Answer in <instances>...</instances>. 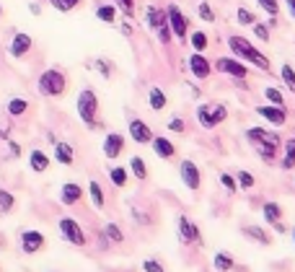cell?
<instances>
[{"instance_id": "obj_1", "label": "cell", "mask_w": 295, "mask_h": 272, "mask_svg": "<svg viewBox=\"0 0 295 272\" xmlns=\"http://www.w3.org/2000/svg\"><path fill=\"white\" fill-rule=\"evenodd\" d=\"M228 47H231V52L236 55V57H241V60H246V62H251V65H257L259 70H264V73H269L272 70V62H269V57L264 55V52H259L251 42H248L246 36H238V34H231L228 36Z\"/></svg>"}, {"instance_id": "obj_2", "label": "cell", "mask_w": 295, "mask_h": 272, "mask_svg": "<svg viewBox=\"0 0 295 272\" xmlns=\"http://www.w3.org/2000/svg\"><path fill=\"white\" fill-rule=\"evenodd\" d=\"M36 91L41 96H50V99H57L67 91V75L57 67H50V70H44L39 78H36Z\"/></svg>"}, {"instance_id": "obj_3", "label": "cell", "mask_w": 295, "mask_h": 272, "mask_svg": "<svg viewBox=\"0 0 295 272\" xmlns=\"http://www.w3.org/2000/svg\"><path fill=\"white\" fill-rule=\"evenodd\" d=\"M75 106H78V117L86 122V127H91V130H99L101 127V122H99V99H96V94L91 88L80 91Z\"/></svg>"}, {"instance_id": "obj_4", "label": "cell", "mask_w": 295, "mask_h": 272, "mask_svg": "<svg viewBox=\"0 0 295 272\" xmlns=\"http://www.w3.org/2000/svg\"><path fill=\"white\" fill-rule=\"evenodd\" d=\"M166 16H168V26H171V31H174V36L179 39V42H187L189 36V21H187V16L181 13V8L176 6V3H171L168 8H166Z\"/></svg>"}, {"instance_id": "obj_5", "label": "cell", "mask_w": 295, "mask_h": 272, "mask_svg": "<svg viewBox=\"0 0 295 272\" xmlns=\"http://www.w3.org/2000/svg\"><path fill=\"white\" fill-rule=\"evenodd\" d=\"M57 228H60V236L65 241H70L73 246H86V231H83V225L78 220H73V218H60Z\"/></svg>"}, {"instance_id": "obj_6", "label": "cell", "mask_w": 295, "mask_h": 272, "mask_svg": "<svg viewBox=\"0 0 295 272\" xmlns=\"http://www.w3.org/2000/svg\"><path fill=\"white\" fill-rule=\"evenodd\" d=\"M213 67H215V70H220V73H225V75H231V78H238V81H243L248 75V67L243 62L233 60V57H218Z\"/></svg>"}, {"instance_id": "obj_7", "label": "cell", "mask_w": 295, "mask_h": 272, "mask_svg": "<svg viewBox=\"0 0 295 272\" xmlns=\"http://www.w3.org/2000/svg\"><path fill=\"white\" fill-rule=\"evenodd\" d=\"M176 228H179V241H181V244H202V236H199L197 223L189 220L187 215H179Z\"/></svg>"}, {"instance_id": "obj_8", "label": "cell", "mask_w": 295, "mask_h": 272, "mask_svg": "<svg viewBox=\"0 0 295 272\" xmlns=\"http://www.w3.org/2000/svg\"><path fill=\"white\" fill-rule=\"evenodd\" d=\"M179 176H181V181H184V187H187V189H199V184H202L199 169H197V164H192V161H181V166H179Z\"/></svg>"}, {"instance_id": "obj_9", "label": "cell", "mask_w": 295, "mask_h": 272, "mask_svg": "<svg viewBox=\"0 0 295 272\" xmlns=\"http://www.w3.org/2000/svg\"><path fill=\"white\" fill-rule=\"evenodd\" d=\"M189 73H192L197 81H205V78H210V73H213V65H210V60L202 55V52H194V55L189 57Z\"/></svg>"}, {"instance_id": "obj_10", "label": "cell", "mask_w": 295, "mask_h": 272, "mask_svg": "<svg viewBox=\"0 0 295 272\" xmlns=\"http://www.w3.org/2000/svg\"><path fill=\"white\" fill-rule=\"evenodd\" d=\"M257 114L259 117H264L269 125H275V127H282L285 122H287V111H285V106H257Z\"/></svg>"}, {"instance_id": "obj_11", "label": "cell", "mask_w": 295, "mask_h": 272, "mask_svg": "<svg viewBox=\"0 0 295 272\" xmlns=\"http://www.w3.org/2000/svg\"><path fill=\"white\" fill-rule=\"evenodd\" d=\"M31 47H34V39L29 36V34H24V31H18L13 39H11V47H8V52L13 55V57H26L29 52H31Z\"/></svg>"}, {"instance_id": "obj_12", "label": "cell", "mask_w": 295, "mask_h": 272, "mask_svg": "<svg viewBox=\"0 0 295 272\" xmlns=\"http://www.w3.org/2000/svg\"><path fill=\"white\" fill-rule=\"evenodd\" d=\"M246 138L251 140V143H264V145H275V148L282 145V140L277 138L275 132L262 130V127H248V130H246Z\"/></svg>"}, {"instance_id": "obj_13", "label": "cell", "mask_w": 295, "mask_h": 272, "mask_svg": "<svg viewBox=\"0 0 295 272\" xmlns=\"http://www.w3.org/2000/svg\"><path fill=\"white\" fill-rule=\"evenodd\" d=\"M127 130H130V138H132L135 143H143V145H145V143H153V138H155L153 130H150L143 120H132Z\"/></svg>"}, {"instance_id": "obj_14", "label": "cell", "mask_w": 295, "mask_h": 272, "mask_svg": "<svg viewBox=\"0 0 295 272\" xmlns=\"http://www.w3.org/2000/svg\"><path fill=\"white\" fill-rule=\"evenodd\" d=\"M41 246H44V236L39 231H21V249L26 254H36Z\"/></svg>"}, {"instance_id": "obj_15", "label": "cell", "mask_w": 295, "mask_h": 272, "mask_svg": "<svg viewBox=\"0 0 295 272\" xmlns=\"http://www.w3.org/2000/svg\"><path fill=\"white\" fill-rule=\"evenodd\" d=\"M124 148V138L119 132H109L106 138H104V156L106 158H117Z\"/></svg>"}, {"instance_id": "obj_16", "label": "cell", "mask_w": 295, "mask_h": 272, "mask_svg": "<svg viewBox=\"0 0 295 272\" xmlns=\"http://www.w3.org/2000/svg\"><path fill=\"white\" fill-rule=\"evenodd\" d=\"M168 21V16H166V11H161V8H155V6H148L145 8V24H148V29H158V26H163Z\"/></svg>"}, {"instance_id": "obj_17", "label": "cell", "mask_w": 295, "mask_h": 272, "mask_svg": "<svg viewBox=\"0 0 295 272\" xmlns=\"http://www.w3.org/2000/svg\"><path fill=\"white\" fill-rule=\"evenodd\" d=\"M80 197H83V187L75 184V181H67V184L62 187V192H60V200L65 202V205H75Z\"/></svg>"}, {"instance_id": "obj_18", "label": "cell", "mask_w": 295, "mask_h": 272, "mask_svg": "<svg viewBox=\"0 0 295 272\" xmlns=\"http://www.w3.org/2000/svg\"><path fill=\"white\" fill-rule=\"evenodd\" d=\"M29 166H31V171H36V174L47 171V169H50V156L44 153L41 148L31 150V156H29Z\"/></svg>"}, {"instance_id": "obj_19", "label": "cell", "mask_w": 295, "mask_h": 272, "mask_svg": "<svg viewBox=\"0 0 295 272\" xmlns=\"http://www.w3.org/2000/svg\"><path fill=\"white\" fill-rule=\"evenodd\" d=\"M153 150L158 158H174L176 156V145L168 138H153Z\"/></svg>"}, {"instance_id": "obj_20", "label": "cell", "mask_w": 295, "mask_h": 272, "mask_svg": "<svg viewBox=\"0 0 295 272\" xmlns=\"http://www.w3.org/2000/svg\"><path fill=\"white\" fill-rule=\"evenodd\" d=\"M88 195H91V202H94V208H96V210H104L106 197H104V189H101V184H99L96 179H91V181H88Z\"/></svg>"}, {"instance_id": "obj_21", "label": "cell", "mask_w": 295, "mask_h": 272, "mask_svg": "<svg viewBox=\"0 0 295 272\" xmlns=\"http://www.w3.org/2000/svg\"><path fill=\"white\" fill-rule=\"evenodd\" d=\"M148 106L153 109V111H161L163 106H166V94L158 86H153L150 91H148Z\"/></svg>"}, {"instance_id": "obj_22", "label": "cell", "mask_w": 295, "mask_h": 272, "mask_svg": "<svg viewBox=\"0 0 295 272\" xmlns=\"http://www.w3.org/2000/svg\"><path fill=\"white\" fill-rule=\"evenodd\" d=\"M55 158H57L60 164H65V166H70V164L75 161L73 148L67 145V143H55Z\"/></svg>"}, {"instance_id": "obj_23", "label": "cell", "mask_w": 295, "mask_h": 272, "mask_svg": "<svg viewBox=\"0 0 295 272\" xmlns=\"http://www.w3.org/2000/svg\"><path fill=\"white\" fill-rule=\"evenodd\" d=\"M254 150H257V156L262 158L264 164H275V158H277V150H280V148H275V145H264V143H254Z\"/></svg>"}, {"instance_id": "obj_24", "label": "cell", "mask_w": 295, "mask_h": 272, "mask_svg": "<svg viewBox=\"0 0 295 272\" xmlns=\"http://www.w3.org/2000/svg\"><path fill=\"white\" fill-rule=\"evenodd\" d=\"M96 18L104 21V24H114V21H117V8L111 6V3H101L96 8Z\"/></svg>"}, {"instance_id": "obj_25", "label": "cell", "mask_w": 295, "mask_h": 272, "mask_svg": "<svg viewBox=\"0 0 295 272\" xmlns=\"http://www.w3.org/2000/svg\"><path fill=\"white\" fill-rule=\"evenodd\" d=\"M282 148H285L282 169H285V171H290V169L295 166V140H292V138H290V140H285V143H282Z\"/></svg>"}, {"instance_id": "obj_26", "label": "cell", "mask_w": 295, "mask_h": 272, "mask_svg": "<svg viewBox=\"0 0 295 272\" xmlns=\"http://www.w3.org/2000/svg\"><path fill=\"white\" fill-rule=\"evenodd\" d=\"M130 171H132L135 176H138L140 181H145V179H148V166H145V161H143L140 156L130 158Z\"/></svg>"}, {"instance_id": "obj_27", "label": "cell", "mask_w": 295, "mask_h": 272, "mask_svg": "<svg viewBox=\"0 0 295 272\" xmlns=\"http://www.w3.org/2000/svg\"><path fill=\"white\" fill-rule=\"evenodd\" d=\"M189 44L194 47V52H205V50L210 47V39H207L205 31H194V34L189 36Z\"/></svg>"}, {"instance_id": "obj_28", "label": "cell", "mask_w": 295, "mask_h": 272, "mask_svg": "<svg viewBox=\"0 0 295 272\" xmlns=\"http://www.w3.org/2000/svg\"><path fill=\"white\" fill-rule=\"evenodd\" d=\"M6 109H8V114H11V117H21V114H26L29 101H26V99H11Z\"/></svg>"}, {"instance_id": "obj_29", "label": "cell", "mask_w": 295, "mask_h": 272, "mask_svg": "<svg viewBox=\"0 0 295 272\" xmlns=\"http://www.w3.org/2000/svg\"><path fill=\"white\" fill-rule=\"evenodd\" d=\"M262 213H264V220H267V223H277V220L282 218V208L277 205V202H267Z\"/></svg>"}, {"instance_id": "obj_30", "label": "cell", "mask_w": 295, "mask_h": 272, "mask_svg": "<svg viewBox=\"0 0 295 272\" xmlns=\"http://www.w3.org/2000/svg\"><path fill=\"white\" fill-rule=\"evenodd\" d=\"M233 267H236L233 257H228L225 252H218V254H215V269H218V272H231Z\"/></svg>"}, {"instance_id": "obj_31", "label": "cell", "mask_w": 295, "mask_h": 272, "mask_svg": "<svg viewBox=\"0 0 295 272\" xmlns=\"http://www.w3.org/2000/svg\"><path fill=\"white\" fill-rule=\"evenodd\" d=\"M210 114H213V106H210V104H199V106H197V120H199L202 127H207V130H213Z\"/></svg>"}, {"instance_id": "obj_32", "label": "cell", "mask_w": 295, "mask_h": 272, "mask_svg": "<svg viewBox=\"0 0 295 272\" xmlns=\"http://www.w3.org/2000/svg\"><path fill=\"white\" fill-rule=\"evenodd\" d=\"M109 176H111V184L122 189L127 184V166H114V169L109 171Z\"/></svg>"}, {"instance_id": "obj_33", "label": "cell", "mask_w": 295, "mask_h": 272, "mask_svg": "<svg viewBox=\"0 0 295 272\" xmlns=\"http://www.w3.org/2000/svg\"><path fill=\"white\" fill-rule=\"evenodd\" d=\"M280 78H282V83L287 86V91H292V94H295V70H292V65H282L280 67Z\"/></svg>"}, {"instance_id": "obj_34", "label": "cell", "mask_w": 295, "mask_h": 272, "mask_svg": "<svg viewBox=\"0 0 295 272\" xmlns=\"http://www.w3.org/2000/svg\"><path fill=\"white\" fill-rule=\"evenodd\" d=\"M243 236L254 239V241H259V244H269V241H272V239L264 234V228H259V225H248V228H243Z\"/></svg>"}, {"instance_id": "obj_35", "label": "cell", "mask_w": 295, "mask_h": 272, "mask_svg": "<svg viewBox=\"0 0 295 272\" xmlns=\"http://www.w3.org/2000/svg\"><path fill=\"white\" fill-rule=\"evenodd\" d=\"M50 6H52L55 11H60V13H70L73 8L80 6V0H50Z\"/></svg>"}, {"instance_id": "obj_36", "label": "cell", "mask_w": 295, "mask_h": 272, "mask_svg": "<svg viewBox=\"0 0 295 272\" xmlns=\"http://www.w3.org/2000/svg\"><path fill=\"white\" fill-rule=\"evenodd\" d=\"M236 21H238L241 26H254V24H257V16L248 11V8H238V11H236Z\"/></svg>"}, {"instance_id": "obj_37", "label": "cell", "mask_w": 295, "mask_h": 272, "mask_svg": "<svg viewBox=\"0 0 295 272\" xmlns=\"http://www.w3.org/2000/svg\"><path fill=\"white\" fill-rule=\"evenodd\" d=\"M210 120H213V127H218L220 122L228 120V109H225V104H215V106H213V114H210Z\"/></svg>"}, {"instance_id": "obj_38", "label": "cell", "mask_w": 295, "mask_h": 272, "mask_svg": "<svg viewBox=\"0 0 295 272\" xmlns=\"http://www.w3.org/2000/svg\"><path fill=\"white\" fill-rule=\"evenodd\" d=\"M264 96H267V101L269 104H275V106H285V99H282V94L275 88V86H267L264 88Z\"/></svg>"}, {"instance_id": "obj_39", "label": "cell", "mask_w": 295, "mask_h": 272, "mask_svg": "<svg viewBox=\"0 0 295 272\" xmlns=\"http://www.w3.org/2000/svg\"><path fill=\"white\" fill-rule=\"evenodd\" d=\"M197 13H199V18L205 21V24H213V21H215V11H213L210 3H205V0H202V3L197 6Z\"/></svg>"}, {"instance_id": "obj_40", "label": "cell", "mask_w": 295, "mask_h": 272, "mask_svg": "<svg viewBox=\"0 0 295 272\" xmlns=\"http://www.w3.org/2000/svg\"><path fill=\"white\" fill-rule=\"evenodd\" d=\"M104 234H106V236H109L111 241H114V244H122V241H124V234H122V228H119L117 223H106Z\"/></svg>"}, {"instance_id": "obj_41", "label": "cell", "mask_w": 295, "mask_h": 272, "mask_svg": "<svg viewBox=\"0 0 295 272\" xmlns=\"http://www.w3.org/2000/svg\"><path fill=\"white\" fill-rule=\"evenodd\" d=\"M251 31H254V36H257L259 42H269V39H272V34H269V24H259V21H257V24L251 26Z\"/></svg>"}, {"instance_id": "obj_42", "label": "cell", "mask_w": 295, "mask_h": 272, "mask_svg": "<svg viewBox=\"0 0 295 272\" xmlns=\"http://www.w3.org/2000/svg\"><path fill=\"white\" fill-rule=\"evenodd\" d=\"M257 179L248 174V171H238V189H254Z\"/></svg>"}, {"instance_id": "obj_43", "label": "cell", "mask_w": 295, "mask_h": 272, "mask_svg": "<svg viewBox=\"0 0 295 272\" xmlns=\"http://www.w3.org/2000/svg\"><path fill=\"white\" fill-rule=\"evenodd\" d=\"M220 184L228 189V192H238V179H233L228 171H223V174H220Z\"/></svg>"}, {"instance_id": "obj_44", "label": "cell", "mask_w": 295, "mask_h": 272, "mask_svg": "<svg viewBox=\"0 0 295 272\" xmlns=\"http://www.w3.org/2000/svg\"><path fill=\"white\" fill-rule=\"evenodd\" d=\"M259 3V8L264 11V13H269V16H277L280 13V3L277 0H257Z\"/></svg>"}, {"instance_id": "obj_45", "label": "cell", "mask_w": 295, "mask_h": 272, "mask_svg": "<svg viewBox=\"0 0 295 272\" xmlns=\"http://www.w3.org/2000/svg\"><path fill=\"white\" fill-rule=\"evenodd\" d=\"M13 195L11 192H6V189H0V213H8V210H13Z\"/></svg>"}, {"instance_id": "obj_46", "label": "cell", "mask_w": 295, "mask_h": 272, "mask_svg": "<svg viewBox=\"0 0 295 272\" xmlns=\"http://www.w3.org/2000/svg\"><path fill=\"white\" fill-rule=\"evenodd\" d=\"M155 31H158V39H161V44H171V39H174V31H171V26H168V21H166L163 26H158Z\"/></svg>"}, {"instance_id": "obj_47", "label": "cell", "mask_w": 295, "mask_h": 272, "mask_svg": "<svg viewBox=\"0 0 295 272\" xmlns=\"http://www.w3.org/2000/svg\"><path fill=\"white\" fill-rule=\"evenodd\" d=\"M114 3L122 8V13L130 18V16H135V0H114Z\"/></svg>"}, {"instance_id": "obj_48", "label": "cell", "mask_w": 295, "mask_h": 272, "mask_svg": "<svg viewBox=\"0 0 295 272\" xmlns=\"http://www.w3.org/2000/svg\"><path fill=\"white\" fill-rule=\"evenodd\" d=\"M94 67H96V70H99V73H101L104 78H109V75H111V65H109L106 60H101V57H99V60L94 62Z\"/></svg>"}, {"instance_id": "obj_49", "label": "cell", "mask_w": 295, "mask_h": 272, "mask_svg": "<svg viewBox=\"0 0 295 272\" xmlns=\"http://www.w3.org/2000/svg\"><path fill=\"white\" fill-rule=\"evenodd\" d=\"M143 269H145V272H166L163 264L155 262V259H145V262H143Z\"/></svg>"}, {"instance_id": "obj_50", "label": "cell", "mask_w": 295, "mask_h": 272, "mask_svg": "<svg viewBox=\"0 0 295 272\" xmlns=\"http://www.w3.org/2000/svg\"><path fill=\"white\" fill-rule=\"evenodd\" d=\"M168 130H171V132H184L187 125H184V120H181V117H174V120L168 122Z\"/></svg>"}, {"instance_id": "obj_51", "label": "cell", "mask_w": 295, "mask_h": 272, "mask_svg": "<svg viewBox=\"0 0 295 272\" xmlns=\"http://www.w3.org/2000/svg\"><path fill=\"white\" fill-rule=\"evenodd\" d=\"M285 6H287V11H290V16L295 18V0H285Z\"/></svg>"}, {"instance_id": "obj_52", "label": "cell", "mask_w": 295, "mask_h": 272, "mask_svg": "<svg viewBox=\"0 0 295 272\" xmlns=\"http://www.w3.org/2000/svg\"><path fill=\"white\" fill-rule=\"evenodd\" d=\"M29 8H31V13H34V16H39V13H41V6H39V3H31Z\"/></svg>"}, {"instance_id": "obj_53", "label": "cell", "mask_w": 295, "mask_h": 272, "mask_svg": "<svg viewBox=\"0 0 295 272\" xmlns=\"http://www.w3.org/2000/svg\"><path fill=\"white\" fill-rule=\"evenodd\" d=\"M122 34H132V26L130 24H122Z\"/></svg>"}, {"instance_id": "obj_54", "label": "cell", "mask_w": 295, "mask_h": 272, "mask_svg": "<svg viewBox=\"0 0 295 272\" xmlns=\"http://www.w3.org/2000/svg\"><path fill=\"white\" fill-rule=\"evenodd\" d=\"M0 138H3V140L8 138V130H6V127H3V130H0Z\"/></svg>"}, {"instance_id": "obj_55", "label": "cell", "mask_w": 295, "mask_h": 272, "mask_svg": "<svg viewBox=\"0 0 295 272\" xmlns=\"http://www.w3.org/2000/svg\"><path fill=\"white\" fill-rule=\"evenodd\" d=\"M0 16H3V6H0Z\"/></svg>"}, {"instance_id": "obj_56", "label": "cell", "mask_w": 295, "mask_h": 272, "mask_svg": "<svg viewBox=\"0 0 295 272\" xmlns=\"http://www.w3.org/2000/svg\"><path fill=\"white\" fill-rule=\"evenodd\" d=\"M292 236H295V231H292Z\"/></svg>"}]
</instances>
